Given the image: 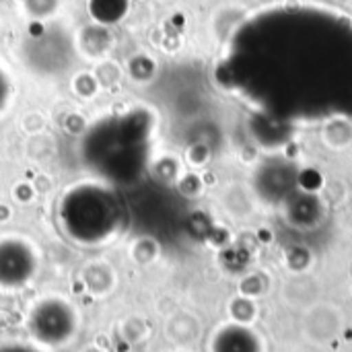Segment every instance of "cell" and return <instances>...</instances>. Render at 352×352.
Wrapping results in <instances>:
<instances>
[{"label":"cell","instance_id":"cell-1","mask_svg":"<svg viewBox=\"0 0 352 352\" xmlns=\"http://www.w3.org/2000/svg\"><path fill=\"white\" fill-rule=\"evenodd\" d=\"M214 74L270 126L352 120V14L320 2L264 6L233 29Z\"/></svg>","mask_w":352,"mask_h":352},{"label":"cell","instance_id":"cell-3","mask_svg":"<svg viewBox=\"0 0 352 352\" xmlns=\"http://www.w3.org/2000/svg\"><path fill=\"white\" fill-rule=\"evenodd\" d=\"M39 270V252L35 241L25 235H0V289H25Z\"/></svg>","mask_w":352,"mask_h":352},{"label":"cell","instance_id":"cell-7","mask_svg":"<svg viewBox=\"0 0 352 352\" xmlns=\"http://www.w3.org/2000/svg\"><path fill=\"white\" fill-rule=\"evenodd\" d=\"M0 352H45L37 346H27V344H4L0 346Z\"/></svg>","mask_w":352,"mask_h":352},{"label":"cell","instance_id":"cell-6","mask_svg":"<svg viewBox=\"0 0 352 352\" xmlns=\"http://www.w3.org/2000/svg\"><path fill=\"white\" fill-rule=\"evenodd\" d=\"M8 91H10V80H8V72L0 60V107L4 105V99L8 97Z\"/></svg>","mask_w":352,"mask_h":352},{"label":"cell","instance_id":"cell-5","mask_svg":"<svg viewBox=\"0 0 352 352\" xmlns=\"http://www.w3.org/2000/svg\"><path fill=\"white\" fill-rule=\"evenodd\" d=\"M128 8V0H91V14L101 23H118Z\"/></svg>","mask_w":352,"mask_h":352},{"label":"cell","instance_id":"cell-4","mask_svg":"<svg viewBox=\"0 0 352 352\" xmlns=\"http://www.w3.org/2000/svg\"><path fill=\"white\" fill-rule=\"evenodd\" d=\"M210 352H262V340L260 336L250 330L243 324H227L221 326L210 342H208Z\"/></svg>","mask_w":352,"mask_h":352},{"label":"cell","instance_id":"cell-2","mask_svg":"<svg viewBox=\"0 0 352 352\" xmlns=\"http://www.w3.org/2000/svg\"><path fill=\"white\" fill-rule=\"evenodd\" d=\"M78 307L62 295L39 297L27 314V332L33 346L41 351H58L68 346L80 332Z\"/></svg>","mask_w":352,"mask_h":352}]
</instances>
